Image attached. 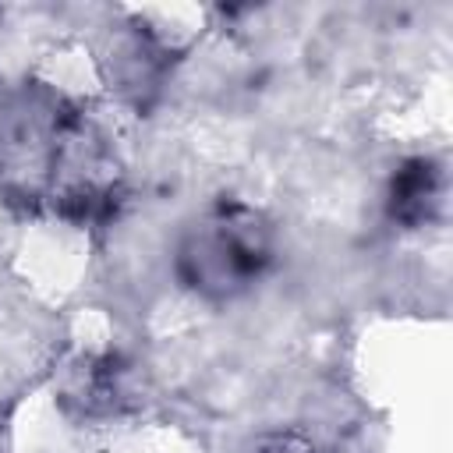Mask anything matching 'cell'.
<instances>
[{"instance_id": "cell-1", "label": "cell", "mask_w": 453, "mask_h": 453, "mask_svg": "<svg viewBox=\"0 0 453 453\" xmlns=\"http://www.w3.org/2000/svg\"><path fill=\"white\" fill-rule=\"evenodd\" d=\"M269 262V226L244 205H219L184 244L180 276L202 294H237Z\"/></svg>"}, {"instance_id": "cell-2", "label": "cell", "mask_w": 453, "mask_h": 453, "mask_svg": "<svg viewBox=\"0 0 453 453\" xmlns=\"http://www.w3.org/2000/svg\"><path fill=\"white\" fill-rule=\"evenodd\" d=\"M435 170L432 163H411L407 170H400V177L393 180V216H400L403 223H418L421 216H428L432 202H435Z\"/></svg>"}, {"instance_id": "cell-3", "label": "cell", "mask_w": 453, "mask_h": 453, "mask_svg": "<svg viewBox=\"0 0 453 453\" xmlns=\"http://www.w3.org/2000/svg\"><path fill=\"white\" fill-rule=\"evenodd\" d=\"M280 453H294V449H290V446H287V442H283V449H280ZM297 453H308V449H304V446H301V449H297Z\"/></svg>"}]
</instances>
